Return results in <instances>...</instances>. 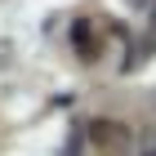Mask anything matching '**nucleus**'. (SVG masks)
<instances>
[{
  "label": "nucleus",
  "mask_w": 156,
  "mask_h": 156,
  "mask_svg": "<svg viewBox=\"0 0 156 156\" xmlns=\"http://www.w3.org/2000/svg\"><path fill=\"white\" fill-rule=\"evenodd\" d=\"M89 143H94L103 156H129L134 134H129V125H125V120L98 116V120H89Z\"/></svg>",
  "instance_id": "f257e3e1"
},
{
  "label": "nucleus",
  "mask_w": 156,
  "mask_h": 156,
  "mask_svg": "<svg viewBox=\"0 0 156 156\" xmlns=\"http://www.w3.org/2000/svg\"><path fill=\"white\" fill-rule=\"evenodd\" d=\"M152 23H156V5H152Z\"/></svg>",
  "instance_id": "f03ea898"
},
{
  "label": "nucleus",
  "mask_w": 156,
  "mask_h": 156,
  "mask_svg": "<svg viewBox=\"0 0 156 156\" xmlns=\"http://www.w3.org/2000/svg\"><path fill=\"white\" fill-rule=\"evenodd\" d=\"M152 156H156V152H152Z\"/></svg>",
  "instance_id": "7ed1b4c3"
}]
</instances>
